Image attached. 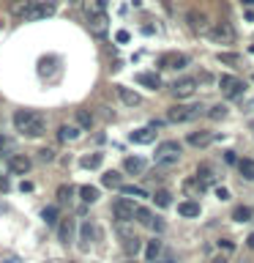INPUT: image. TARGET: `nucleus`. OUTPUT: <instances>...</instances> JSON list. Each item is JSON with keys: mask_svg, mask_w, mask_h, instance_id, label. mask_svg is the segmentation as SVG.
<instances>
[{"mask_svg": "<svg viewBox=\"0 0 254 263\" xmlns=\"http://www.w3.org/2000/svg\"><path fill=\"white\" fill-rule=\"evenodd\" d=\"M197 115H202L200 104H175L167 110V121L170 123H186V121H194Z\"/></svg>", "mask_w": 254, "mask_h": 263, "instance_id": "obj_1", "label": "nucleus"}, {"mask_svg": "<svg viewBox=\"0 0 254 263\" xmlns=\"http://www.w3.org/2000/svg\"><path fill=\"white\" fill-rule=\"evenodd\" d=\"M208 36H210V41H216V44H232V41H235V30H232V25H229V22H216L208 30Z\"/></svg>", "mask_w": 254, "mask_h": 263, "instance_id": "obj_2", "label": "nucleus"}, {"mask_svg": "<svg viewBox=\"0 0 254 263\" xmlns=\"http://www.w3.org/2000/svg\"><path fill=\"white\" fill-rule=\"evenodd\" d=\"M186 25H188L192 33H197V36H205V33L210 30V20L202 11H188L186 14Z\"/></svg>", "mask_w": 254, "mask_h": 263, "instance_id": "obj_3", "label": "nucleus"}, {"mask_svg": "<svg viewBox=\"0 0 254 263\" xmlns=\"http://www.w3.org/2000/svg\"><path fill=\"white\" fill-rule=\"evenodd\" d=\"M221 90H224L227 99H241L243 90H246V82L232 77V74H224V77H221Z\"/></svg>", "mask_w": 254, "mask_h": 263, "instance_id": "obj_4", "label": "nucleus"}, {"mask_svg": "<svg viewBox=\"0 0 254 263\" xmlns=\"http://www.w3.org/2000/svg\"><path fill=\"white\" fill-rule=\"evenodd\" d=\"M137 205L131 203V200H126V197H123V200H115L112 203V214H115V219H120V222H129V219H137Z\"/></svg>", "mask_w": 254, "mask_h": 263, "instance_id": "obj_5", "label": "nucleus"}, {"mask_svg": "<svg viewBox=\"0 0 254 263\" xmlns=\"http://www.w3.org/2000/svg\"><path fill=\"white\" fill-rule=\"evenodd\" d=\"M197 90V80L194 77H180L172 82V88H170V93L175 96V99H188Z\"/></svg>", "mask_w": 254, "mask_h": 263, "instance_id": "obj_6", "label": "nucleus"}, {"mask_svg": "<svg viewBox=\"0 0 254 263\" xmlns=\"http://www.w3.org/2000/svg\"><path fill=\"white\" fill-rule=\"evenodd\" d=\"M33 8H36V0H11L8 3V14L14 20H30Z\"/></svg>", "mask_w": 254, "mask_h": 263, "instance_id": "obj_7", "label": "nucleus"}, {"mask_svg": "<svg viewBox=\"0 0 254 263\" xmlns=\"http://www.w3.org/2000/svg\"><path fill=\"white\" fill-rule=\"evenodd\" d=\"M159 66L161 69H186L188 66V55L183 52H167L159 58Z\"/></svg>", "mask_w": 254, "mask_h": 263, "instance_id": "obj_8", "label": "nucleus"}, {"mask_svg": "<svg viewBox=\"0 0 254 263\" xmlns=\"http://www.w3.org/2000/svg\"><path fill=\"white\" fill-rule=\"evenodd\" d=\"M38 118H41V115H36L33 110H19V112L14 115V126L19 129L22 135H25V132H28V129H30V126H33V123H36Z\"/></svg>", "mask_w": 254, "mask_h": 263, "instance_id": "obj_9", "label": "nucleus"}, {"mask_svg": "<svg viewBox=\"0 0 254 263\" xmlns=\"http://www.w3.org/2000/svg\"><path fill=\"white\" fill-rule=\"evenodd\" d=\"M178 154H180V145L170 140V143H161V145H159V151H156V159H159V162H175Z\"/></svg>", "mask_w": 254, "mask_h": 263, "instance_id": "obj_10", "label": "nucleus"}, {"mask_svg": "<svg viewBox=\"0 0 254 263\" xmlns=\"http://www.w3.org/2000/svg\"><path fill=\"white\" fill-rule=\"evenodd\" d=\"M74 233H77V222L74 219H60L57 222V238H60L63 244H71Z\"/></svg>", "mask_w": 254, "mask_h": 263, "instance_id": "obj_11", "label": "nucleus"}, {"mask_svg": "<svg viewBox=\"0 0 254 263\" xmlns=\"http://www.w3.org/2000/svg\"><path fill=\"white\" fill-rule=\"evenodd\" d=\"M8 167H11V173L14 176H25L30 167H33V162L28 159V156H22V154H16V156H11V162H8Z\"/></svg>", "mask_w": 254, "mask_h": 263, "instance_id": "obj_12", "label": "nucleus"}, {"mask_svg": "<svg viewBox=\"0 0 254 263\" xmlns=\"http://www.w3.org/2000/svg\"><path fill=\"white\" fill-rule=\"evenodd\" d=\"M137 82H139V85H145V88H151V90H159L161 88L159 74H153V71H139L137 74Z\"/></svg>", "mask_w": 254, "mask_h": 263, "instance_id": "obj_13", "label": "nucleus"}, {"mask_svg": "<svg viewBox=\"0 0 254 263\" xmlns=\"http://www.w3.org/2000/svg\"><path fill=\"white\" fill-rule=\"evenodd\" d=\"M104 6H107V0H82V11L88 14V20L90 16L104 14Z\"/></svg>", "mask_w": 254, "mask_h": 263, "instance_id": "obj_14", "label": "nucleus"}, {"mask_svg": "<svg viewBox=\"0 0 254 263\" xmlns=\"http://www.w3.org/2000/svg\"><path fill=\"white\" fill-rule=\"evenodd\" d=\"M118 96H120V102H123V104H129V107H137L139 102H142V96L134 93L131 88H123V85H118Z\"/></svg>", "mask_w": 254, "mask_h": 263, "instance_id": "obj_15", "label": "nucleus"}, {"mask_svg": "<svg viewBox=\"0 0 254 263\" xmlns=\"http://www.w3.org/2000/svg\"><path fill=\"white\" fill-rule=\"evenodd\" d=\"M101 184L107 186V189H120L123 186V176L118 170H107L104 176H101Z\"/></svg>", "mask_w": 254, "mask_h": 263, "instance_id": "obj_16", "label": "nucleus"}, {"mask_svg": "<svg viewBox=\"0 0 254 263\" xmlns=\"http://www.w3.org/2000/svg\"><path fill=\"white\" fill-rule=\"evenodd\" d=\"M210 143H213L210 132H194V135H188V145H194V148H205Z\"/></svg>", "mask_w": 254, "mask_h": 263, "instance_id": "obj_17", "label": "nucleus"}, {"mask_svg": "<svg viewBox=\"0 0 254 263\" xmlns=\"http://www.w3.org/2000/svg\"><path fill=\"white\" fill-rule=\"evenodd\" d=\"M123 170L131 173V176L145 173V159H139V156H129V159H123Z\"/></svg>", "mask_w": 254, "mask_h": 263, "instance_id": "obj_18", "label": "nucleus"}, {"mask_svg": "<svg viewBox=\"0 0 254 263\" xmlns=\"http://www.w3.org/2000/svg\"><path fill=\"white\" fill-rule=\"evenodd\" d=\"M153 140H156V132H153V126H145V129L131 132V143H153Z\"/></svg>", "mask_w": 254, "mask_h": 263, "instance_id": "obj_19", "label": "nucleus"}, {"mask_svg": "<svg viewBox=\"0 0 254 263\" xmlns=\"http://www.w3.org/2000/svg\"><path fill=\"white\" fill-rule=\"evenodd\" d=\"M202 189H205V184L200 181V176H192V178H186V181H183V192H186V195H192V197H197V195L202 192Z\"/></svg>", "mask_w": 254, "mask_h": 263, "instance_id": "obj_20", "label": "nucleus"}, {"mask_svg": "<svg viewBox=\"0 0 254 263\" xmlns=\"http://www.w3.org/2000/svg\"><path fill=\"white\" fill-rule=\"evenodd\" d=\"M52 14H55V3H36L30 20H44V16H52Z\"/></svg>", "mask_w": 254, "mask_h": 263, "instance_id": "obj_21", "label": "nucleus"}, {"mask_svg": "<svg viewBox=\"0 0 254 263\" xmlns=\"http://www.w3.org/2000/svg\"><path fill=\"white\" fill-rule=\"evenodd\" d=\"M178 214L180 217H200V203L197 200H186L178 205Z\"/></svg>", "mask_w": 254, "mask_h": 263, "instance_id": "obj_22", "label": "nucleus"}, {"mask_svg": "<svg viewBox=\"0 0 254 263\" xmlns=\"http://www.w3.org/2000/svg\"><path fill=\"white\" fill-rule=\"evenodd\" d=\"M96 236H98L96 225H93V222H90V219H85V222H82V241H85V247H88L90 241H93Z\"/></svg>", "mask_w": 254, "mask_h": 263, "instance_id": "obj_23", "label": "nucleus"}, {"mask_svg": "<svg viewBox=\"0 0 254 263\" xmlns=\"http://www.w3.org/2000/svg\"><path fill=\"white\" fill-rule=\"evenodd\" d=\"M238 170L246 181H254V159H241L238 162Z\"/></svg>", "mask_w": 254, "mask_h": 263, "instance_id": "obj_24", "label": "nucleus"}, {"mask_svg": "<svg viewBox=\"0 0 254 263\" xmlns=\"http://www.w3.org/2000/svg\"><path fill=\"white\" fill-rule=\"evenodd\" d=\"M123 250H126V255H137L139 250H142V238H139V236H129L126 244H123Z\"/></svg>", "mask_w": 254, "mask_h": 263, "instance_id": "obj_25", "label": "nucleus"}, {"mask_svg": "<svg viewBox=\"0 0 254 263\" xmlns=\"http://www.w3.org/2000/svg\"><path fill=\"white\" fill-rule=\"evenodd\" d=\"M232 219L235 222H249V219H254V211L249 209V205H238V209L232 211Z\"/></svg>", "mask_w": 254, "mask_h": 263, "instance_id": "obj_26", "label": "nucleus"}, {"mask_svg": "<svg viewBox=\"0 0 254 263\" xmlns=\"http://www.w3.org/2000/svg\"><path fill=\"white\" fill-rule=\"evenodd\" d=\"M101 164V154H90V156H82L79 159V167H85V170H93Z\"/></svg>", "mask_w": 254, "mask_h": 263, "instance_id": "obj_27", "label": "nucleus"}, {"mask_svg": "<svg viewBox=\"0 0 254 263\" xmlns=\"http://www.w3.org/2000/svg\"><path fill=\"white\" fill-rule=\"evenodd\" d=\"M41 217H44L47 225H57V219H60V214H57V205H47V209L41 211Z\"/></svg>", "mask_w": 254, "mask_h": 263, "instance_id": "obj_28", "label": "nucleus"}, {"mask_svg": "<svg viewBox=\"0 0 254 263\" xmlns=\"http://www.w3.org/2000/svg\"><path fill=\"white\" fill-rule=\"evenodd\" d=\"M153 203L159 205V209H167V205L172 203V195L167 192V189H159V192L153 195Z\"/></svg>", "mask_w": 254, "mask_h": 263, "instance_id": "obj_29", "label": "nucleus"}, {"mask_svg": "<svg viewBox=\"0 0 254 263\" xmlns=\"http://www.w3.org/2000/svg\"><path fill=\"white\" fill-rule=\"evenodd\" d=\"M159 252H161V241H156V238H153V241L145 244V258L147 260H156V258H159Z\"/></svg>", "mask_w": 254, "mask_h": 263, "instance_id": "obj_30", "label": "nucleus"}, {"mask_svg": "<svg viewBox=\"0 0 254 263\" xmlns=\"http://www.w3.org/2000/svg\"><path fill=\"white\" fill-rule=\"evenodd\" d=\"M79 197L85 203H96L98 200V189L96 186H79Z\"/></svg>", "mask_w": 254, "mask_h": 263, "instance_id": "obj_31", "label": "nucleus"}, {"mask_svg": "<svg viewBox=\"0 0 254 263\" xmlns=\"http://www.w3.org/2000/svg\"><path fill=\"white\" fill-rule=\"evenodd\" d=\"M79 126H60V132H57V137L60 140H77L79 137Z\"/></svg>", "mask_w": 254, "mask_h": 263, "instance_id": "obj_32", "label": "nucleus"}, {"mask_svg": "<svg viewBox=\"0 0 254 263\" xmlns=\"http://www.w3.org/2000/svg\"><path fill=\"white\" fill-rule=\"evenodd\" d=\"M71 195H74V186L71 184H63V186H57V203H69L71 200Z\"/></svg>", "mask_w": 254, "mask_h": 263, "instance_id": "obj_33", "label": "nucleus"}, {"mask_svg": "<svg viewBox=\"0 0 254 263\" xmlns=\"http://www.w3.org/2000/svg\"><path fill=\"white\" fill-rule=\"evenodd\" d=\"M77 123H79V129H90L93 126V115L88 110H77Z\"/></svg>", "mask_w": 254, "mask_h": 263, "instance_id": "obj_34", "label": "nucleus"}, {"mask_svg": "<svg viewBox=\"0 0 254 263\" xmlns=\"http://www.w3.org/2000/svg\"><path fill=\"white\" fill-rule=\"evenodd\" d=\"M107 22H110V20H107V14H98V16H90V28H93L96 33H98V30H101V33H104V30H107Z\"/></svg>", "mask_w": 254, "mask_h": 263, "instance_id": "obj_35", "label": "nucleus"}, {"mask_svg": "<svg viewBox=\"0 0 254 263\" xmlns=\"http://www.w3.org/2000/svg\"><path fill=\"white\" fill-rule=\"evenodd\" d=\"M208 115H210V121H224L227 118V107L216 104V107H210V110H208Z\"/></svg>", "mask_w": 254, "mask_h": 263, "instance_id": "obj_36", "label": "nucleus"}, {"mask_svg": "<svg viewBox=\"0 0 254 263\" xmlns=\"http://www.w3.org/2000/svg\"><path fill=\"white\" fill-rule=\"evenodd\" d=\"M200 181H202L205 186H208V184H213V181H216V178H213V170L208 167V164H200Z\"/></svg>", "mask_w": 254, "mask_h": 263, "instance_id": "obj_37", "label": "nucleus"}, {"mask_svg": "<svg viewBox=\"0 0 254 263\" xmlns=\"http://www.w3.org/2000/svg\"><path fill=\"white\" fill-rule=\"evenodd\" d=\"M137 219H139V222H142V225H145V228H151L156 217H153V214H151V211H147V209H139V211H137Z\"/></svg>", "mask_w": 254, "mask_h": 263, "instance_id": "obj_38", "label": "nucleus"}, {"mask_svg": "<svg viewBox=\"0 0 254 263\" xmlns=\"http://www.w3.org/2000/svg\"><path fill=\"white\" fill-rule=\"evenodd\" d=\"M123 189V195H129V197H147V192L142 186H120Z\"/></svg>", "mask_w": 254, "mask_h": 263, "instance_id": "obj_39", "label": "nucleus"}, {"mask_svg": "<svg viewBox=\"0 0 254 263\" xmlns=\"http://www.w3.org/2000/svg\"><path fill=\"white\" fill-rule=\"evenodd\" d=\"M219 61H221V63H232V66H238V63H241V58H238L235 52H221Z\"/></svg>", "mask_w": 254, "mask_h": 263, "instance_id": "obj_40", "label": "nucleus"}, {"mask_svg": "<svg viewBox=\"0 0 254 263\" xmlns=\"http://www.w3.org/2000/svg\"><path fill=\"white\" fill-rule=\"evenodd\" d=\"M38 159H41V162H52V159H55V151H52V148H41V151H38Z\"/></svg>", "mask_w": 254, "mask_h": 263, "instance_id": "obj_41", "label": "nucleus"}, {"mask_svg": "<svg viewBox=\"0 0 254 263\" xmlns=\"http://www.w3.org/2000/svg\"><path fill=\"white\" fill-rule=\"evenodd\" d=\"M129 39H131V36H129L126 30H118V36H115V41H118V44H129Z\"/></svg>", "mask_w": 254, "mask_h": 263, "instance_id": "obj_42", "label": "nucleus"}, {"mask_svg": "<svg viewBox=\"0 0 254 263\" xmlns=\"http://www.w3.org/2000/svg\"><path fill=\"white\" fill-rule=\"evenodd\" d=\"M224 162H227V164H238L241 159L235 156V151H227V154H224Z\"/></svg>", "mask_w": 254, "mask_h": 263, "instance_id": "obj_43", "label": "nucleus"}, {"mask_svg": "<svg viewBox=\"0 0 254 263\" xmlns=\"http://www.w3.org/2000/svg\"><path fill=\"white\" fill-rule=\"evenodd\" d=\"M164 228H167V225H164V222H161L159 217H156V219H153V225H151V230H156V233H161Z\"/></svg>", "mask_w": 254, "mask_h": 263, "instance_id": "obj_44", "label": "nucleus"}, {"mask_svg": "<svg viewBox=\"0 0 254 263\" xmlns=\"http://www.w3.org/2000/svg\"><path fill=\"white\" fill-rule=\"evenodd\" d=\"M216 197H219V200H229V192H227L224 186H219V189H216Z\"/></svg>", "mask_w": 254, "mask_h": 263, "instance_id": "obj_45", "label": "nucleus"}, {"mask_svg": "<svg viewBox=\"0 0 254 263\" xmlns=\"http://www.w3.org/2000/svg\"><path fill=\"white\" fill-rule=\"evenodd\" d=\"M219 247H221V250H235V244L229 241V238H221V241H219Z\"/></svg>", "mask_w": 254, "mask_h": 263, "instance_id": "obj_46", "label": "nucleus"}, {"mask_svg": "<svg viewBox=\"0 0 254 263\" xmlns=\"http://www.w3.org/2000/svg\"><path fill=\"white\" fill-rule=\"evenodd\" d=\"M8 148H11V140H8V137H0V151H8Z\"/></svg>", "mask_w": 254, "mask_h": 263, "instance_id": "obj_47", "label": "nucleus"}, {"mask_svg": "<svg viewBox=\"0 0 254 263\" xmlns=\"http://www.w3.org/2000/svg\"><path fill=\"white\" fill-rule=\"evenodd\" d=\"M19 189H22V192H33V184H30V181H22Z\"/></svg>", "mask_w": 254, "mask_h": 263, "instance_id": "obj_48", "label": "nucleus"}, {"mask_svg": "<svg viewBox=\"0 0 254 263\" xmlns=\"http://www.w3.org/2000/svg\"><path fill=\"white\" fill-rule=\"evenodd\" d=\"M0 192H8V181L3 176H0Z\"/></svg>", "mask_w": 254, "mask_h": 263, "instance_id": "obj_49", "label": "nucleus"}, {"mask_svg": "<svg viewBox=\"0 0 254 263\" xmlns=\"http://www.w3.org/2000/svg\"><path fill=\"white\" fill-rule=\"evenodd\" d=\"M246 244H249L251 250H254V233H249V238H246Z\"/></svg>", "mask_w": 254, "mask_h": 263, "instance_id": "obj_50", "label": "nucleus"}, {"mask_svg": "<svg viewBox=\"0 0 254 263\" xmlns=\"http://www.w3.org/2000/svg\"><path fill=\"white\" fill-rule=\"evenodd\" d=\"M213 263H227V260H224V258H216V260H213Z\"/></svg>", "mask_w": 254, "mask_h": 263, "instance_id": "obj_51", "label": "nucleus"}, {"mask_svg": "<svg viewBox=\"0 0 254 263\" xmlns=\"http://www.w3.org/2000/svg\"><path fill=\"white\" fill-rule=\"evenodd\" d=\"M243 3H246V6H251V3H254V0H243Z\"/></svg>", "mask_w": 254, "mask_h": 263, "instance_id": "obj_52", "label": "nucleus"}, {"mask_svg": "<svg viewBox=\"0 0 254 263\" xmlns=\"http://www.w3.org/2000/svg\"><path fill=\"white\" fill-rule=\"evenodd\" d=\"M249 49H251V52H254V41H251V47H249Z\"/></svg>", "mask_w": 254, "mask_h": 263, "instance_id": "obj_53", "label": "nucleus"}, {"mask_svg": "<svg viewBox=\"0 0 254 263\" xmlns=\"http://www.w3.org/2000/svg\"><path fill=\"white\" fill-rule=\"evenodd\" d=\"M129 263H137V260H129Z\"/></svg>", "mask_w": 254, "mask_h": 263, "instance_id": "obj_54", "label": "nucleus"}, {"mask_svg": "<svg viewBox=\"0 0 254 263\" xmlns=\"http://www.w3.org/2000/svg\"><path fill=\"white\" fill-rule=\"evenodd\" d=\"M243 263H246V260H243Z\"/></svg>", "mask_w": 254, "mask_h": 263, "instance_id": "obj_55", "label": "nucleus"}]
</instances>
